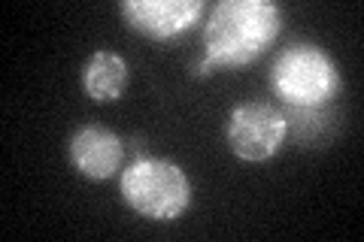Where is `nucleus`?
Returning <instances> with one entry per match:
<instances>
[{"label":"nucleus","instance_id":"39448f33","mask_svg":"<svg viewBox=\"0 0 364 242\" xmlns=\"http://www.w3.org/2000/svg\"><path fill=\"white\" fill-rule=\"evenodd\" d=\"M203 9L207 6L200 0H124L119 13L131 31L158 43H170L198 25Z\"/></svg>","mask_w":364,"mask_h":242},{"label":"nucleus","instance_id":"0eeeda50","mask_svg":"<svg viewBox=\"0 0 364 242\" xmlns=\"http://www.w3.org/2000/svg\"><path fill=\"white\" fill-rule=\"evenodd\" d=\"M124 88H128V64L122 55L97 49L82 64V91L95 103H116Z\"/></svg>","mask_w":364,"mask_h":242},{"label":"nucleus","instance_id":"20e7f679","mask_svg":"<svg viewBox=\"0 0 364 242\" xmlns=\"http://www.w3.org/2000/svg\"><path fill=\"white\" fill-rule=\"evenodd\" d=\"M289 136V119L270 103L246 100L234 106L225 124L228 148L240 160H267L282 148Z\"/></svg>","mask_w":364,"mask_h":242},{"label":"nucleus","instance_id":"f03ea898","mask_svg":"<svg viewBox=\"0 0 364 242\" xmlns=\"http://www.w3.org/2000/svg\"><path fill=\"white\" fill-rule=\"evenodd\" d=\"M270 88L289 106L316 109L334 100V94L340 91V70L322 45L289 43L273 61Z\"/></svg>","mask_w":364,"mask_h":242},{"label":"nucleus","instance_id":"7ed1b4c3","mask_svg":"<svg viewBox=\"0 0 364 242\" xmlns=\"http://www.w3.org/2000/svg\"><path fill=\"white\" fill-rule=\"evenodd\" d=\"M122 197L149 221H173L191 203L186 170L164 158H140L122 172Z\"/></svg>","mask_w":364,"mask_h":242},{"label":"nucleus","instance_id":"f257e3e1","mask_svg":"<svg viewBox=\"0 0 364 242\" xmlns=\"http://www.w3.org/2000/svg\"><path fill=\"white\" fill-rule=\"evenodd\" d=\"M282 9L270 0H222L207 16L203 49L215 67H249L277 43Z\"/></svg>","mask_w":364,"mask_h":242},{"label":"nucleus","instance_id":"6e6552de","mask_svg":"<svg viewBox=\"0 0 364 242\" xmlns=\"http://www.w3.org/2000/svg\"><path fill=\"white\" fill-rule=\"evenodd\" d=\"M213 67H215V64L207 57V61H200V64L195 67V73H198V76H213Z\"/></svg>","mask_w":364,"mask_h":242},{"label":"nucleus","instance_id":"423d86ee","mask_svg":"<svg viewBox=\"0 0 364 242\" xmlns=\"http://www.w3.org/2000/svg\"><path fill=\"white\" fill-rule=\"evenodd\" d=\"M70 164L76 167L79 176L104 182L109 176H116V170L122 167L124 145L112 131L97 128V124H85L70 136Z\"/></svg>","mask_w":364,"mask_h":242}]
</instances>
